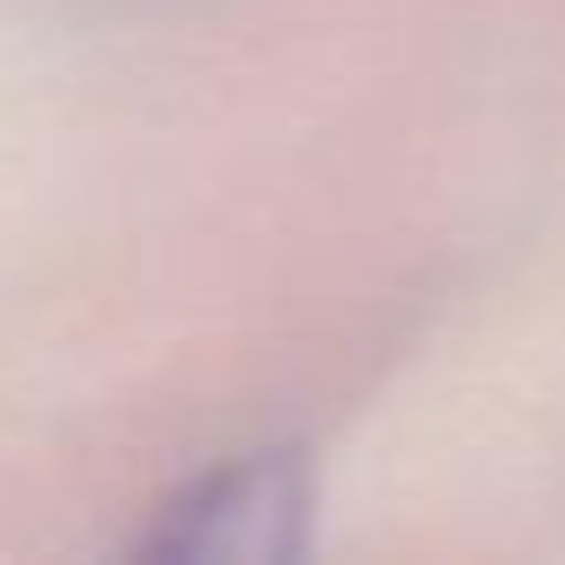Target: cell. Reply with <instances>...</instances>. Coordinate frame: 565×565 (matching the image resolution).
I'll list each match as a JSON object with an SVG mask.
<instances>
[{
	"mask_svg": "<svg viewBox=\"0 0 565 565\" xmlns=\"http://www.w3.org/2000/svg\"><path fill=\"white\" fill-rule=\"evenodd\" d=\"M307 519V472L294 452H259L206 472L160 512L153 552L173 558H287Z\"/></svg>",
	"mask_w": 565,
	"mask_h": 565,
	"instance_id": "cell-1",
	"label": "cell"
}]
</instances>
